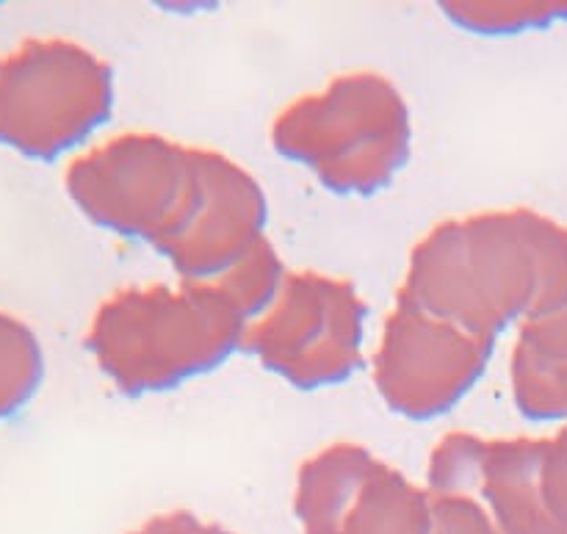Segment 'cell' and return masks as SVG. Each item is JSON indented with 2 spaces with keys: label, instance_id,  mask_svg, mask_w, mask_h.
<instances>
[{
  "label": "cell",
  "instance_id": "cell-6",
  "mask_svg": "<svg viewBox=\"0 0 567 534\" xmlns=\"http://www.w3.org/2000/svg\"><path fill=\"white\" fill-rule=\"evenodd\" d=\"M432 496L485 507L498 534H567V424L551 438L449 432L426 469Z\"/></svg>",
  "mask_w": 567,
  "mask_h": 534
},
{
  "label": "cell",
  "instance_id": "cell-1",
  "mask_svg": "<svg viewBox=\"0 0 567 534\" xmlns=\"http://www.w3.org/2000/svg\"><path fill=\"white\" fill-rule=\"evenodd\" d=\"M399 294L435 319L498 338L567 305V227L529 208L446 219L413 247Z\"/></svg>",
  "mask_w": 567,
  "mask_h": 534
},
{
  "label": "cell",
  "instance_id": "cell-14",
  "mask_svg": "<svg viewBox=\"0 0 567 534\" xmlns=\"http://www.w3.org/2000/svg\"><path fill=\"white\" fill-rule=\"evenodd\" d=\"M441 11L460 31L480 37L546 31L567 20V3H441Z\"/></svg>",
  "mask_w": 567,
  "mask_h": 534
},
{
  "label": "cell",
  "instance_id": "cell-5",
  "mask_svg": "<svg viewBox=\"0 0 567 534\" xmlns=\"http://www.w3.org/2000/svg\"><path fill=\"white\" fill-rule=\"evenodd\" d=\"M114 70L72 39H25L0 55V147L53 164L114 114Z\"/></svg>",
  "mask_w": 567,
  "mask_h": 534
},
{
  "label": "cell",
  "instance_id": "cell-2",
  "mask_svg": "<svg viewBox=\"0 0 567 534\" xmlns=\"http://www.w3.org/2000/svg\"><path fill=\"white\" fill-rule=\"evenodd\" d=\"M249 325L214 283L122 288L92 316L86 349L127 399L169 393L244 352Z\"/></svg>",
  "mask_w": 567,
  "mask_h": 534
},
{
  "label": "cell",
  "instance_id": "cell-12",
  "mask_svg": "<svg viewBox=\"0 0 567 534\" xmlns=\"http://www.w3.org/2000/svg\"><path fill=\"white\" fill-rule=\"evenodd\" d=\"M44 352L37 332L0 310V424L11 421L42 391Z\"/></svg>",
  "mask_w": 567,
  "mask_h": 534
},
{
  "label": "cell",
  "instance_id": "cell-16",
  "mask_svg": "<svg viewBox=\"0 0 567 534\" xmlns=\"http://www.w3.org/2000/svg\"><path fill=\"white\" fill-rule=\"evenodd\" d=\"M127 534H236L219 524H208V521H199L197 515L188 513V510H172V513L153 515L150 521H144L138 530Z\"/></svg>",
  "mask_w": 567,
  "mask_h": 534
},
{
  "label": "cell",
  "instance_id": "cell-3",
  "mask_svg": "<svg viewBox=\"0 0 567 534\" xmlns=\"http://www.w3.org/2000/svg\"><path fill=\"white\" fill-rule=\"evenodd\" d=\"M271 147L338 197H377L413 155V116L391 78L338 75L277 114Z\"/></svg>",
  "mask_w": 567,
  "mask_h": 534
},
{
  "label": "cell",
  "instance_id": "cell-7",
  "mask_svg": "<svg viewBox=\"0 0 567 534\" xmlns=\"http://www.w3.org/2000/svg\"><path fill=\"white\" fill-rule=\"evenodd\" d=\"M369 305L358 288L321 271H288L269 314L249 325L244 352L297 391L352 380L363 366Z\"/></svg>",
  "mask_w": 567,
  "mask_h": 534
},
{
  "label": "cell",
  "instance_id": "cell-8",
  "mask_svg": "<svg viewBox=\"0 0 567 534\" xmlns=\"http://www.w3.org/2000/svg\"><path fill=\"white\" fill-rule=\"evenodd\" d=\"M493 352L496 338L435 319L396 294L374 352V386L391 413L408 421H435L480 386Z\"/></svg>",
  "mask_w": 567,
  "mask_h": 534
},
{
  "label": "cell",
  "instance_id": "cell-9",
  "mask_svg": "<svg viewBox=\"0 0 567 534\" xmlns=\"http://www.w3.org/2000/svg\"><path fill=\"white\" fill-rule=\"evenodd\" d=\"M302 534H435L432 493L360 443H332L297 474Z\"/></svg>",
  "mask_w": 567,
  "mask_h": 534
},
{
  "label": "cell",
  "instance_id": "cell-4",
  "mask_svg": "<svg viewBox=\"0 0 567 534\" xmlns=\"http://www.w3.org/2000/svg\"><path fill=\"white\" fill-rule=\"evenodd\" d=\"M64 188L94 227L166 255L192 225L203 194L197 147L161 133H122L78 155Z\"/></svg>",
  "mask_w": 567,
  "mask_h": 534
},
{
  "label": "cell",
  "instance_id": "cell-13",
  "mask_svg": "<svg viewBox=\"0 0 567 534\" xmlns=\"http://www.w3.org/2000/svg\"><path fill=\"white\" fill-rule=\"evenodd\" d=\"M286 275L288 271L282 266V258L277 255L275 244L264 238L241 264L233 266L225 277L214 280V286L247 325H255L277 302Z\"/></svg>",
  "mask_w": 567,
  "mask_h": 534
},
{
  "label": "cell",
  "instance_id": "cell-10",
  "mask_svg": "<svg viewBox=\"0 0 567 534\" xmlns=\"http://www.w3.org/2000/svg\"><path fill=\"white\" fill-rule=\"evenodd\" d=\"M203 194L192 225L164 258L181 283H214L266 238L269 199L244 166L216 150L197 147Z\"/></svg>",
  "mask_w": 567,
  "mask_h": 534
},
{
  "label": "cell",
  "instance_id": "cell-15",
  "mask_svg": "<svg viewBox=\"0 0 567 534\" xmlns=\"http://www.w3.org/2000/svg\"><path fill=\"white\" fill-rule=\"evenodd\" d=\"M435 534H498L480 502L465 496H432Z\"/></svg>",
  "mask_w": 567,
  "mask_h": 534
},
{
  "label": "cell",
  "instance_id": "cell-11",
  "mask_svg": "<svg viewBox=\"0 0 567 534\" xmlns=\"http://www.w3.org/2000/svg\"><path fill=\"white\" fill-rule=\"evenodd\" d=\"M509 380L526 421L567 424V305L518 327Z\"/></svg>",
  "mask_w": 567,
  "mask_h": 534
}]
</instances>
